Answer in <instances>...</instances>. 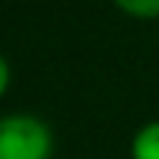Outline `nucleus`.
<instances>
[{
    "label": "nucleus",
    "instance_id": "1",
    "mask_svg": "<svg viewBox=\"0 0 159 159\" xmlns=\"http://www.w3.org/2000/svg\"><path fill=\"white\" fill-rule=\"evenodd\" d=\"M53 130L44 118L30 112L0 115V159H50Z\"/></svg>",
    "mask_w": 159,
    "mask_h": 159
},
{
    "label": "nucleus",
    "instance_id": "2",
    "mask_svg": "<svg viewBox=\"0 0 159 159\" xmlns=\"http://www.w3.org/2000/svg\"><path fill=\"white\" fill-rule=\"evenodd\" d=\"M130 159H159V118L144 121L130 139Z\"/></svg>",
    "mask_w": 159,
    "mask_h": 159
},
{
    "label": "nucleus",
    "instance_id": "3",
    "mask_svg": "<svg viewBox=\"0 0 159 159\" xmlns=\"http://www.w3.org/2000/svg\"><path fill=\"white\" fill-rule=\"evenodd\" d=\"M112 6L136 21H156L159 18V0H112Z\"/></svg>",
    "mask_w": 159,
    "mask_h": 159
},
{
    "label": "nucleus",
    "instance_id": "4",
    "mask_svg": "<svg viewBox=\"0 0 159 159\" xmlns=\"http://www.w3.org/2000/svg\"><path fill=\"white\" fill-rule=\"evenodd\" d=\"M9 85H12V68H9V59L0 50V97L9 91Z\"/></svg>",
    "mask_w": 159,
    "mask_h": 159
}]
</instances>
